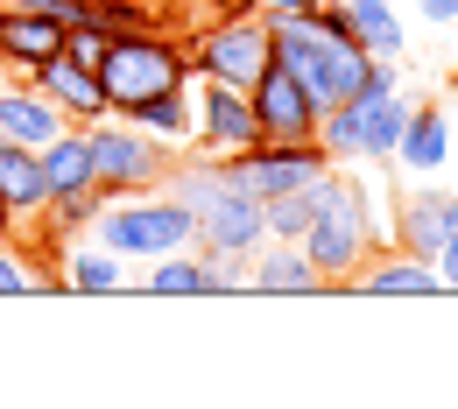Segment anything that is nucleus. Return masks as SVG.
<instances>
[{
	"label": "nucleus",
	"mask_w": 458,
	"mask_h": 409,
	"mask_svg": "<svg viewBox=\"0 0 458 409\" xmlns=\"http://www.w3.org/2000/svg\"><path fill=\"white\" fill-rule=\"evenodd\" d=\"M381 247V226H374V198L352 183V176L325 170L318 176V212H310V226H303V254L318 261V276L345 290L360 268H367V254Z\"/></svg>",
	"instance_id": "nucleus-1"
},
{
	"label": "nucleus",
	"mask_w": 458,
	"mask_h": 409,
	"mask_svg": "<svg viewBox=\"0 0 458 409\" xmlns=\"http://www.w3.org/2000/svg\"><path fill=\"white\" fill-rule=\"evenodd\" d=\"M85 234L99 240V247H114L120 261H156V254L191 247L198 219L156 183V191H114V198H99V212H92Z\"/></svg>",
	"instance_id": "nucleus-2"
},
{
	"label": "nucleus",
	"mask_w": 458,
	"mask_h": 409,
	"mask_svg": "<svg viewBox=\"0 0 458 409\" xmlns=\"http://www.w3.org/2000/svg\"><path fill=\"white\" fill-rule=\"evenodd\" d=\"M268 43H276V57L303 78V92H310L318 107H339V99L360 92L367 50L345 43V36H325V29L310 21V7H296V14H268Z\"/></svg>",
	"instance_id": "nucleus-3"
},
{
	"label": "nucleus",
	"mask_w": 458,
	"mask_h": 409,
	"mask_svg": "<svg viewBox=\"0 0 458 409\" xmlns=\"http://www.w3.org/2000/svg\"><path fill=\"white\" fill-rule=\"evenodd\" d=\"M99 85H106V114H127L156 92L191 85V57H183V43L156 36V29H114L106 57H99Z\"/></svg>",
	"instance_id": "nucleus-4"
},
{
	"label": "nucleus",
	"mask_w": 458,
	"mask_h": 409,
	"mask_svg": "<svg viewBox=\"0 0 458 409\" xmlns=\"http://www.w3.org/2000/svg\"><path fill=\"white\" fill-rule=\"evenodd\" d=\"M409 107H416V99H409L402 85L395 92H352V99H339V107L318 114V141H325L332 163H388Z\"/></svg>",
	"instance_id": "nucleus-5"
},
{
	"label": "nucleus",
	"mask_w": 458,
	"mask_h": 409,
	"mask_svg": "<svg viewBox=\"0 0 458 409\" xmlns=\"http://www.w3.org/2000/svg\"><path fill=\"white\" fill-rule=\"evenodd\" d=\"M85 141H92V183H99V198H114V191H156L170 176V156H176L156 134H141L127 114L85 120Z\"/></svg>",
	"instance_id": "nucleus-6"
},
{
	"label": "nucleus",
	"mask_w": 458,
	"mask_h": 409,
	"mask_svg": "<svg viewBox=\"0 0 458 409\" xmlns=\"http://www.w3.org/2000/svg\"><path fill=\"white\" fill-rule=\"evenodd\" d=\"M183 57H191V78H219V85H240V92H247V85L268 71V57H276L268 14H247V7H240V14H219Z\"/></svg>",
	"instance_id": "nucleus-7"
},
{
	"label": "nucleus",
	"mask_w": 458,
	"mask_h": 409,
	"mask_svg": "<svg viewBox=\"0 0 458 409\" xmlns=\"http://www.w3.org/2000/svg\"><path fill=\"white\" fill-rule=\"evenodd\" d=\"M325 170H332L325 141H254V149L226 156V176L240 183V191H254V198H283V191H303V183H318Z\"/></svg>",
	"instance_id": "nucleus-8"
},
{
	"label": "nucleus",
	"mask_w": 458,
	"mask_h": 409,
	"mask_svg": "<svg viewBox=\"0 0 458 409\" xmlns=\"http://www.w3.org/2000/svg\"><path fill=\"white\" fill-rule=\"evenodd\" d=\"M254 141H261V127H254L247 92H240V85H219V78H191V149L226 163V156L254 149Z\"/></svg>",
	"instance_id": "nucleus-9"
},
{
	"label": "nucleus",
	"mask_w": 458,
	"mask_h": 409,
	"mask_svg": "<svg viewBox=\"0 0 458 409\" xmlns=\"http://www.w3.org/2000/svg\"><path fill=\"white\" fill-rule=\"evenodd\" d=\"M247 107H254L261 141H318V114H325V107L303 92V78H296L283 57H268V71L247 85Z\"/></svg>",
	"instance_id": "nucleus-10"
},
{
	"label": "nucleus",
	"mask_w": 458,
	"mask_h": 409,
	"mask_svg": "<svg viewBox=\"0 0 458 409\" xmlns=\"http://www.w3.org/2000/svg\"><path fill=\"white\" fill-rule=\"evenodd\" d=\"M452 234H458V191H430V183H416V191H402V198H395V247L423 254V261H437Z\"/></svg>",
	"instance_id": "nucleus-11"
},
{
	"label": "nucleus",
	"mask_w": 458,
	"mask_h": 409,
	"mask_svg": "<svg viewBox=\"0 0 458 409\" xmlns=\"http://www.w3.org/2000/svg\"><path fill=\"white\" fill-rule=\"evenodd\" d=\"M247 290L254 296H325L332 283L318 276V261L303 254V240H261L247 261Z\"/></svg>",
	"instance_id": "nucleus-12"
},
{
	"label": "nucleus",
	"mask_w": 458,
	"mask_h": 409,
	"mask_svg": "<svg viewBox=\"0 0 458 409\" xmlns=\"http://www.w3.org/2000/svg\"><path fill=\"white\" fill-rule=\"evenodd\" d=\"M345 290H360V296H437L445 276H437V261H423V254H409V247H374L367 268H360Z\"/></svg>",
	"instance_id": "nucleus-13"
},
{
	"label": "nucleus",
	"mask_w": 458,
	"mask_h": 409,
	"mask_svg": "<svg viewBox=\"0 0 458 409\" xmlns=\"http://www.w3.org/2000/svg\"><path fill=\"white\" fill-rule=\"evenodd\" d=\"M29 78L43 85V99H50V107H57L71 127H85V120L106 114V85H99V71H85V64L64 57V50H57V57H43Z\"/></svg>",
	"instance_id": "nucleus-14"
},
{
	"label": "nucleus",
	"mask_w": 458,
	"mask_h": 409,
	"mask_svg": "<svg viewBox=\"0 0 458 409\" xmlns=\"http://www.w3.org/2000/svg\"><path fill=\"white\" fill-rule=\"evenodd\" d=\"M388 163H402L409 176H437L445 163H452V114H445L437 99H416L409 120H402V134H395V156H388Z\"/></svg>",
	"instance_id": "nucleus-15"
},
{
	"label": "nucleus",
	"mask_w": 458,
	"mask_h": 409,
	"mask_svg": "<svg viewBox=\"0 0 458 409\" xmlns=\"http://www.w3.org/2000/svg\"><path fill=\"white\" fill-rule=\"evenodd\" d=\"M57 127L71 120L43 99V85L36 78H0V141H21V149H43Z\"/></svg>",
	"instance_id": "nucleus-16"
},
{
	"label": "nucleus",
	"mask_w": 458,
	"mask_h": 409,
	"mask_svg": "<svg viewBox=\"0 0 458 409\" xmlns=\"http://www.w3.org/2000/svg\"><path fill=\"white\" fill-rule=\"evenodd\" d=\"M57 50H64V21H50V14H29V7H7V0H0V64L36 71V64L57 57Z\"/></svg>",
	"instance_id": "nucleus-17"
},
{
	"label": "nucleus",
	"mask_w": 458,
	"mask_h": 409,
	"mask_svg": "<svg viewBox=\"0 0 458 409\" xmlns=\"http://www.w3.org/2000/svg\"><path fill=\"white\" fill-rule=\"evenodd\" d=\"M64 254V290H78V296H114L127 290V261H120L114 247H99V240L85 234V240H71V247H57Z\"/></svg>",
	"instance_id": "nucleus-18"
},
{
	"label": "nucleus",
	"mask_w": 458,
	"mask_h": 409,
	"mask_svg": "<svg viewBox=\"0 0 458 409\" xmlns=\"http://www.w3.org/2000/svg\"><path fill=\"white\" fill-rule=\"evenodd\" d=\"M0 205H7L14 219H43V205H50L43 156L21 149V141H0Z\"/></svg>",
	"instance_id": "nucleus-19"
},
{
	"label": "nucleus",
	"mask_w": 458,
	"mask_h": 409,
	"mask_svg": "<svg viewBox=\"0 0 458 409\" xmlns=\"http://www.w3.org/2000/svg\"><path fill=\"white\" fill-rule=\"evenodd\" d=\"M36 156H43L50 198H64V191H99V183H92V141H85V127H57Z\"/></svg>",
	"instance_id": "nucleus-20"
},
{
	"label": "nucleus",
	"mask_w": 458,
	"mask_h": 409,
	"mask_svg": "<svg viewBox=\"0 0 458 409\" xmlns=\"http://www.w3.org/2000/svg\"><path fill=\"white\" fill-rule=\"evenodd\" d=\"M345 21H352V43L367 57H402V43H409V29L388 0H345Z\"/></svg>",
	"instance_id": "nucleus-21"
},
{
	"label": "nucleus",
	"mask_w": 458,
	"mask_h": 409,
	"mask_svg": "<svg viewBox=\"0 0 458 409\" xmlns=\"http://www.w3.org/2000/svg\"><path fill=\"white\" fill-rule=\"evenodd\" d=\"M127 120H134L141 134H156L163 149H191V85H176V92H156V99L127 107Z\"/></svg>",
	"instance_id": "nucleus-22"
},
{
	"label": "nucleus",
	"mask_w": 458,
	"mask_h": 409,
	"mask_svg": "<svg viewBox=\"0 0 458 409\" xmlns=\"http://www.w3.org/2000/svg\"><path fill=\"white\" fill-rule=\"evenodd\" d=\"M310 212H318V183H303V191H283V198H261V219H268V240H303Z\"/></svg>",
	"instance_id": "nucleus-23"
},
{
	"label": "nucleus",
	"mask_w": 458,
	"mask_h": 409,
	"mask_svg": "<svg viewBox=\"0 0 458 409\" xmlns=\"http://www.w3.org/2000/svg\"><path fill=\"white\" fill-rule=\"evenodd\" d=\"M36 290H57L50 268H29L21 261V240H0V296H36Z\"/></svg>",
	"instance_id": "nucleus-24"
},
{
	"label": "nucleus",
	"mask_w": 458,
	"mask_h": 409,
	"mask_svg": "<svg viewBox=\"0 0 458 409\" xmlns=\"http://www.w3.org/2000/svg\"><path fill=\"white\" fill-rule=\"evenodd\" d=\"M106 36H114L106 21H71V29H64V57H78L85 71H99V57H106Z\"/></svg>",
	"instance_id": "nucleus-25"
},
{
	"label": "nucleus",
	"mask_w": 458,
	"mask_h": 409,
	"mask_svg": "<svg viewBox=\"0 0 458 409\" xmlns=\"http://www.w3.org/2000/svg\"><path fill=\"white\" fill-rule=\"evenodd\" d=\"M437 276H445V290H458V234L445 240V254H437Z\"/></svg>",
	"instance_id": "nucleus-26"
},
{
	"label": "nucleus",
	"mask_w": 458,
	"mask_h": 409,
	"mask_svg": "<svg viewBox=\"0 0 458 409\" xmlns=\"http://www.w3.org/2000/svg\"><path fill=\"white\" fill-rule=\"evenodd\" d=\"M423 7V21H458V0H416Z\"/></svg>",
	"instance_id": "nucleus-27"
},
{
	"label": "nucleus",
	"mask_w": 458,
	"mask_h": 409,
	"mask_svg": "<svg viewBox=\"0 0 458 409\" xmlns=\"http://www.w3.org/2000/svg\"><path fill=\"white\" fill-rule=\"evenodd\" d=\"M296 7H310V0H261V14H296Z\"/></svg>",
	"instance_id": "nucleus-28"
},
{
	"label": "nucleus",
	"mask_w": 458,
	"mask_h": 409,
	"mask_svg": "<svg viewBox=\"0 0 458 409\" xmlns=\"http://www.w3.org/2000/svg\"><path fill=\"white\" fill-rule=\"evenodd\" d=\"M452 163H458V141H452Z\"/></svg>",
	"instance_id": "nucleus-29"
}]
</instances>
